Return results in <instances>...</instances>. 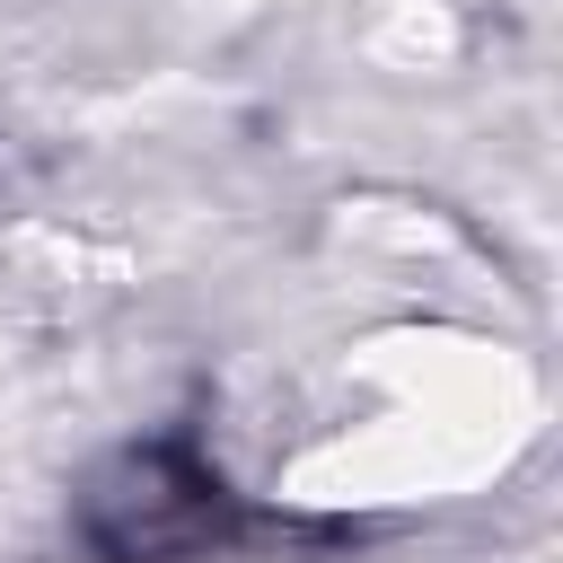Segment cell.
Masks as SVG:
<instances>
[{
  "instance_id": "1",
  "label": "cell",
  "mask_w": 563,
  "mask_h": 563,
  "mask_svg": "<svg viewBox=\"0 0 563 563\" xmlns=\"http://www.w3.org/2000/svg\"><path fill=\"white\" fill-rule=\"evenodd\" d=\"M79 528L106 563H185L238 528V501L185 440H150V449H123L88 484Z\"/></svg>"
}]
</instances>
